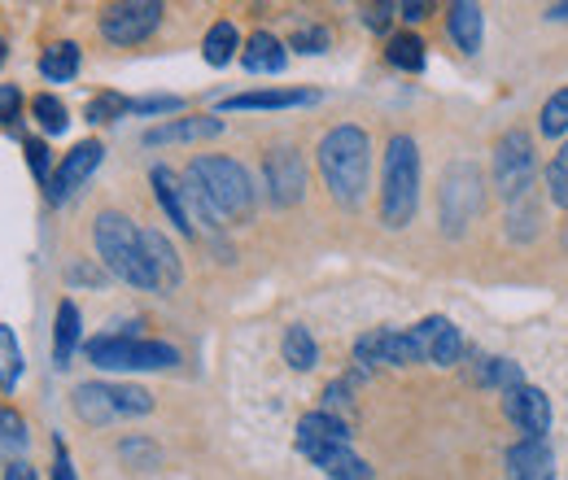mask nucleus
<instances>
[{"mask_svg":"<svg viewBox=\"0 0 568 480\" xmlns=\"http://www.w3.org/2000/svg\"><path fill=\"white\" fill-rule=\"evenodd\" d=\"M184 101L180 96H136L132 101V114H180Z\"/></svg>","mask_w":568,"mask_h":480,"instance_id":"nucleus-41","label":"nucleus"},{"mask_svg":"<svg viewBox=\"0 0 568 480\" xmlns=\"http://www.w3.org/2000/svg\"><path fill=\"white\" fill-rule=\"evenodd\" d=\"M123 114H132V96H119V92H97L88 101V110H83L88 123H114Z\"/></svg>","mask_w":568,"mask_h":480,"instance_id":"nucleus-33","label":"nucleus"},{"mask_svg":"<svg viewBox=\"0 0 568 480\" xmlns=\"http://www.w3.org/2000/svg\"><path fill=\"white\" fill-rule=\"evenodd\" d=\"M27 446V423L13 407L0 402V450H22Z\"/></svg>","mask_w":568,"mask_h":480,"instance_id":"nucleus-37","label":"nucleus"},{"mask_svg":"<svg viewBox=\"0 0 568 480\" xmlns=\"http://www.w3.org/2000/svg\"><path fill=\"white\" fill-rule=\"evenodd\" d=\"M184 180L193 184V193L202 197V206L211 210L214 223H250V218H254L258 193H254L250 171H245L236 157L202 153V157L189 162Z\"/></svg>","mask_w":568,"mask_h":480,"instance_id":"nucleus-1","label":"nucleus"},{"mask_svg":"<svg viewBox=\"0 0 568 480\" xmlns=\"http://www.w3.org/2000/svg\"><path fill=\"white\" fill-rule=\"evenodd\" d=\"M565 249H568V227H565Z\"/></svg>","mask_w":568,"mask_h":480,"instance_id":"nucleus-49","label":"nucleus"},{"mask_svg":"<svg viewBox=\"0 0 568 480\" xmlns=\"http://www.w3.org/2000/svg\"><path fill=\"white\" fill-rule=\"evenodd\" d=\"M355 362L367 371V367H412L420 362V349H416V337L412 328L398 333V328H372L355 341Z\"/></svg>","mask_w":568,"mask_h":480,"instance_id":"nucleus-11","label":"nucleus"},{"mask_svg":"<svg viewBox=\"0 0 568 480\" xmlns=\"http://www.w3.org/2000/svg\"><path fill=\"white\" fill-rule=\"evenodd\" d=\"M236 49H241V31H236L227 18H219L211 31H206V40H202V58H206L211 67H227V62L236 58Z\"/></svg>","mask_w":568,"mask_h":480,"instance_id":"nucleus-26","label":"nucleus"},{"mask_svg":"<svg viewBox=\"0 0 568 480\" xmlns=\"http://www.w3.org/2000/svg\"><path fill=\"white\" fill-rule=\"evenodd\" d=\"M507 480H556L551 446L520 437V441L507 450Z\"/></svg>","mask_w":568,"mask_h":480,"instance_id":"nucleus-19","label":"nucleus"},{"mask_svg":"<svg viewBox=\"0 0 568 480\" xmlns=\"http://www.w3.org/2000/svg\"><path fill=\"white\" fill-rule=\"evenodd\" d=\"M534 175H538V153L525 127L503 132L495 144V188L516 206L534 193Z\"/></svg>","mask_w":568,"mask_h":480,"instance_id":"nucleus-7","label":"nucleus"},{"mask_svg":"<svg viewBox=\"0 0 568 480\" xmlns=\"http://www.w3.org/2000/svg\"><path fill=\"white\" fill-rule=\"evenodd\" d=\"M4 58H9V53H4V40H0V67H4Z\"/></svg>","mask_w":568,"mask_h":480,"instance_id":"nucleus-48","label":"nucleus"},{"mask_svg":"<svg viewBox=\"0 0 568 480\" xmlns=\"http://www.w3.org/2000/svg\"><path fill=\"white\" fill-rule=\"evenodd\" d=\"M0 480H40V477H36V468H31L27 459H9V463H4V477Z\"/></svg>","mask_w":568,"mask_h":480,"instance_id":"nucleus-45","label":"nucleus"},{"mask_svg":"<svg viewBox=\"0 0 568 480\" xmlns=\"http://www.w3.org/2000/svg\"><path fill=\"white\" fill-rule=\"evenodd\" d=\"M241 67L250 74H281L288 67V53H284V44L272 31H254L245 40V49H241Z\"/></svg>","mask_w":568,"mask_h":480,"instance_id":"nucleus-21","label":"nucleus"},{"mask_svg":"<svg viewBox=\"0 0 568 480\" xmlns=\"http://www.w3.org/2000/svg\"><path fill=\"white\" fill-rule=\"evenodd\" d=\"M71 407L83 423L92 428H105V423H119V419H136V415L153 411V394L141 385H110V380H88V385H74Z\"/></svg>","mask_w":568,"mask_h":480,"instance_id":"nucleus-6","label":"nucleus"},{"mask_svg":"<svg viewBox=\"0 0 568 480\" xmlns=\"http://www.w3.org/2000/svg\"><path fill=\"white\" fill-rule=\"evenodd\" d=\"M437 214H442V232L446 236H464V227L481 214V175H477L473 162H455L446 171Z\"/></svg>","mask_w":568,"mask_h":480,"instance_id":"nucleus-8","label":"nucleus"},{"mask_svg":"<svg viewBox=\"0 0 568 480\" xmlns=\"http://www.w3.org/2000/svg\"><path fill=\"white\" fill-rule=\"evenodd\" d=\"M328 44H333L328 27H297L293 40H288V49H297V53H324Z\"/></svg>","mask_w":568,"mask_h":480,"instance_id":"nucleus-39","label":"nucleus"},{"mask_svg":"<svg viewBox=\"0 0 568 480\" xmlns=\"http://www.w3.org/2000/svg\"><path fill=\"white\" fill-rule=\"evenodd\" d=\"M420 210V149L412 136H389L381 157V223L407 227Z\"/></svg>","mask_w":568,"mask_h":480,"instance_id":"nucleus-3","label":"nucleus"},{"mask_svg":"<svg viewBox=\"0 0 568 480\" xmlns=\"http://www.w3.org/2000/svg\"><path fill=\"white\" fill-rule=\"evenodd\" d=\"M263 180H267V197L272 206H297L302 193H306V162L293 144H272L267 157H263Z\"/></svg>","mask_w":568,"mask_h":480,"instance_id":"nucleus-10","label":"nucleus"},{"mask_svg":"<svg viewBox=\"0 0 568 480\" xmlns=\"http://www.w3.org/2000/svg\"><path fill=\"white\" fill-rule=\"evenodd\" d=\"M324 446H351V423L333 411H306L297 419V450H324Z\"/></svg>","mask_w":568,"mask_h":480,"instance_id":"nucleus-18","label":"nucleus"},{"mask_svg":"<svg viewBox=\"0 0 568 480\" xmlns=\"http://www.w3.org/2000/svg\"><path fill=\"white\" fill-rule=\"evenodd\" d=\"M315 162H320V175H324L333 202L355 210L367 193V175H372V136L355 123H342L320 140Z\"/></svg>","mask_w":568,"mask_h":480,"instance_id":"nucleus-2","label":"nucleus"},{"mask_svg":"<svg viewBox=\"0 0 568 480\" xmlns=\"http://www.w3.org/2000/svg\"><path fill=\"white\" fill-rule=\"evenodd\" d=\"M547 18H568V4H551V9H547Z\"/></svg>","mask_w":568,"mask_h":480,"instance_id":"nucleus-47","label":"nucleus"},{"mask_svg":"<svg viewBox=\"0 0 568 480\" xmlns=\"http://www.w3.org/2000/svg\"><path fill=\"white\" fill-rule=\"evenodd\" d=\"M538 132L547 140H556L568 132V88H560L556 96H547V105H542V114H538Z\"/></svg>","mask_w":568,"mask_h":480,"instance_id":"nucleus-34","label":"nucleus"},{"mask_svg":"<svg viewBox=\"0 0 568 480\" xmlns=\"http://www.w3.org/2000/svg\"><path fill=\"white\" fill-rule=\"evenodd\" d=\"M53 480H74L71 455H67V446H62V441H53Z\"/></svg>","mask_w":568,"mask_h":480,"instance_id":"nucleus-44","label":"nucleus"},{"mask_svg":"<svg viewBox=\"0 0 568 480\" xmlns=\"http://www.w3.org/2000/svg\"><path fill=\"white\" fill-rule=\"evenodd\" d=\"M101 157H105V144H101V140H79L71 153L58 162V171H53L44 197H49L53 206H62L71 193H79V188L92 180V171L101 166Z\"/></svg>","mask_w":568,"mask_h":480,"instance_id":"nucleus-12","label":"nucleus"},{"mask_svg":"<svg viewBox=\"0 0 568 480\" xmlns=\"http://www.w3.org/2000/svg\"><path fill=\"white\" fill-rule=\"evenodd\" d=\"M351 402H355V376H346V380H333L328 389H324V411L342 415L351 411Z\"/></svg>","mask_w":568,"mask_h":480,"instance_id":"nucleus-38","label":"nucleus"},{"mask_svg":"<svg viewBox=\"0 0 568 480\" xmlns=\"http://www.w3.org/2000/svg\"><path fill=\"white\" fill-rule=\"evenodd\" d=\"M477 385L481 389H520L525 385V376H520V362H511V358H481V367H477Z\"/></svg>","mask_w":568,"mask_h":480,"instance_id":"nucleus-29","label":"nucleus"},{"mask_svg":"<svg viewBox=\"0 0 568 480\" xmlns=\"http://www.w3.org/2000/svg\"><path fill=\"white\" fill-rule=\"evenodd\" d=\"M412 337H416V349H420V362L455 367V362L464 358V337H459V328H455L450 319H442V315L420 319V324L412 328Z\"/></svg>","mask_w":568,"mask_h":480,"instance_id":"nucleus-14","label":"nucleus"},{"mask_svg":"<svg viewBox=\"0 0 568 480\" xmlns=\"http://www.w3.org/2000/svg\"><path fill=\"white\" fill-rule=\"evenodd\" d=\"M503 411L529 441H547V432H551V402H547L542 389H534V385L507 389L503 394Z\"/></svg>","mask_w":568,"mask_h":480,"instance_id":"nucleus-13","label":"nucleus"},{"mask_svg":"<svg viewBox=\"0 0 568 480\" xmlns=\"http://www.w3.org/2000/svg\"><path fill=\"white\" fill-rule=\"evenodd\" d=\"M547 197L560 210H568V140L565 149L551 157V166H547Z\"/></svg>","mask_w":568,"mask_h":480,"instance_id":"nucleus-35","label":"nucleus"},{"mask_svg":"<svg viewBox=\"0 0 568 480\" xmlns=\"http://www.w3.org/2000/svg\"><path fill=\"white\" fill-rule=\"evenodd\" d=\"M306 459L324 472L328 480H372V468L358 459L351 446H324V450H306Z\"/></svg>","mask_w":568,"mask_h":480,"instance_id":"nucleus-22","label":"nucleus"},{"mask_svg":"<svg viewBox=\"0 0 568 480\" xmlns=\"http://www.w3.org/2000/svg\"><path fill=\"white\" fill-rule=\"evenodd\" d=\"M22 119V88L18 83H0V127H18Z\"/></svg>","mask_w":568,"mask_h":480,"instance_id":"nucleus-40","label":"nucleus"},{"mask_svg":"<svg viewBox=\"0 0 568 480\" xmlns=\"http://www.w3.org/2000/svg\"><path fill=\"white\" fill-rule=\"evenodd\" d=\"M162 4L158 0H123V4H105L101 9V35L114 44V49H132L144 44L158 27H162Z\"/></svg>","mask_w":568,"mask_h":480,"instance_id":"nucleus-9","label":"nucleus"},{"mask_svg":"<svg viewBox=\"0 0 568 480\" xmlns=\"http://www.w3.org/2000/svg\"><path fill=\"white\" fill-rule=\"evenodd\" d=\"M92 241H97V254H101V263H105L110 275H119L132 288H158L153 267H149V254H144L141 227L128 214L101 210L97 223H92Z\"/></svg>","mask_w":568,"mask_h":480,"instance_id":"nucleus-4","label":"nucleus"},{"mask_svg":"<svg viewBox=\"0 0 568 480\" xmlns=\"http://www.w3.org/2000/svg\"><path fill=\"white\" fill-rule=\"evenodd\" d=\"M385 62L394 70H425V40L420 35H412V31H403V35H389V44H385Z\"/></svg>","mask_w":568,"mask_h":480,"instance_id":"nucleus-28","label":"nucleus"},{"mask_svg":"<svg viewBox=\"0 0 568 480\" xmlns=\"http://www.w3.org/2000/svg\"><path fill=\"white\" fill-rule=\"evenodd\" d=\"M149 184H153V197L158 206L166 210V218L184 232V236H197V223H193V202H189V184L184 175H175L171 166H153L149 171Z\"/></svg>","mask_w":568,"mask_h":480,"instance_id":"nucleus-15","label":"nucleus"},{"mask_svg":"<svg viewBox=\"0 0 568 480\" xmlns=\"http://www.w3.org/2000/svg\"><path fill=\"white\" fill-rule=\"evenodd\" d=\"M22 380V345L9 324H0V394H13Z\"/></svg>","mask_w":568,"mask_h":480,"instance_id":"nucleus-30","label":"nucleus"},{"mask_svg":"<svg viewBox=\"0 0 568 480\" xmlns=\"http://www.w3.org/2000/svg\"><path fill=\"white\" fill-rule=\"evenodd\" d=\"M144 236V254H149V267H153V279H158V288L162 293H171L180 279H184V267H180V254H175V245L158 232V227H141Z\"/></svg>","mask_w":568,"mask_h":480,"instance_id":"nucleus-20","label":"nucleus"},{"mask_svg":"<svg viewBox=\"0 0 568 480\" xmlns=\"http://www.w3.org/2000/svg\"><path fill=\"white\" fill-rule=\"evenodd\" d=\"M79 62H83L79 44L58 40V44H49V49H44V58H40V74H44L49 83H71L74 74H79Z\"/></svg>","mask_w":568,"mask_h":480,"instance_id":"nucleus-24","label":"nucleus"},{"mask_svg":"<svg viewBox=\"0 0 568 480\" xmlns=\"http://www.w3.org/2000/svg\"><path fill=\"white\" fill-rule=\"evenodd\" d=\"M22 149H27V162H31V175H36V180H40V184L49 188V180H53V171H58V166H53V149H49V140L31 136V140H27V144H22Z\"/></svg>","mask_w":568,"mask_h":480,"instance_id":"nucleus-36","label":"nucleus"},{"mask_svg":"<svg viewBox=\"0 0 568 480\" xmlns=\"http://www.w3.org/2000/svg\"><path fill=\"white\" fill-rule=\"evenodd\" d=\"M446 31L459 44V53H477L481 49V9L473 0H455L446 9Z\"/></svg>","mask_w":568,"mask_h":480,"instance_id":"nucleus-23","label":"nucleus"},{"mask_svg":"<svg viewBox=\"0 0 568 480\" xmlns=\"http://www.w3.org/2000/svg\"><path fill=\"white\" fill-rule=\"evenodd\" d=\"M281 354H284V362H288L293 371H311V367L320 362V345H315V337H311V333H306L302 324L284 328Z\"/></svg>","mask_w":568,"mask_h":480,"instance_id":"nucleus-27","label":"nucleus"},{"mask_svg":"<svg viewBox=\"0 0 568 480\" xmlns=\"http://www.w3.org/2000/svg\"><path fill=\"white\" fill-rule=\"evenodd\" d=\"M394 13H398V4H363V27L381 35V31H389Z\"/></svg>","mask_w":568,"mask_h":480,"instance_id":"nucleus-42","label":"nucleus"},{"mask_svg":"<svg viewBox=\"0 0 568 480\" xmlns=\"http://www.w3.org/2000/svg\"><path fill=\"white\" fill-rule=\"evenodd\" d=\"M302 105H320V92L315 88H258V92L227 96L219 110L236 114V110H302Z\"/></svg>","mask_w":568,"mask_h":480,"instance_id":"nucleus-16","label":"nucleus"},{"mask_svg":"<svg viewBox=\"0 0 568 480\" xmlns=\"http://www.w3.org/2000/svg\"><path fill=\"white\" fill-rule=\"evenodd\" d=\"M428 13H433V9H428L425 0H407V4H398V18H407V22H425Z\"/></svg>","mask_w":568,"mask_h":480,"instance_id":"nucleus-46","label":"nucleus"},{"mask_svg":"<svg viewBox=\"0 0 568 480\" xmlns=\"http://www.w3.org/2000/svg\"><path fill=\"white\" fill-rule=\"evenodd\" d=\"M538 214H542V206H538L534 193H529L525 202H516L511 214H507V232H511V241H534V236H538Z\"/></svg>","mask_w":568,"mask_h":480,"instance_id":"nucleus-32","label":"nucleus"},{"mask_svg":"<svg viewBox=\"0 0 568 480\" xmlns=\"http://www.w3.org/2000/svg\"><path fill=\"white\" fill-rule=\"evenodd\" d=\"M223 136V119L214 114H189V119H166L158 127L144 132V144L149 149H162V144H197V140H214Z\"/></svg>","mask_w":568,"mask_h":480,"instance_id":"nucleus-17","label":"nucleus"},{"mask_svg":"<svg viewBox=\"0 0 568 480\" xmlns=\"http://www.w3.org/2000/svg\"><path fill=\"white\" fill-rule=\"evenodd\" d=\"M31 119L49 132V136H62L67 127H71V114H67V105L53 96V92H40V96H31Z\"/></svg>","mask_w":568,"mask_h":480,"instance_id":"nucleus-31","label":"nucleus"},{"mask_svg":"<svg viewBox=\"0 0 568 480\" xmlns=\"http://www.w3.org/2000/svg\"><path fill=\"white\" fill-rule=\"evenodd\" d=\"M119 455H123V459H144V468H153V463H158L153 441H141V437H128V441L119 446Z\"/></svg>","mask_w":568,"mask_h":480,"instance_id":"nucleus-43","label":"nucleus"},{"mask_svg":"<svg viewBox=\"0 0 568 480\" xmlns=\"http://www.w3.org/2000/svg\"><path fill=\"white\" fill-rule=\"evenodd\" d=\"M141 324H128V328H114V333H101L92 341H83V354L92 367L101 371H162V367H175L180 362V349L166 341H153L136 333Z\"/></svg>","mask_w":568,"mask_h":480,"instance_id":"nucleus-5","label":"nucleus"},{"mask_svg":"<svg viewBox=\"0 0 568 480\" xmlns=\"http://www.w3.org/2000/svg\"><path fill=\"white\" fill-rule=\"evenodd\" d=\"M74 349H79V306L67 297V302L58 306V324H53V362L67 367Z\"/></svg>","mask_w":568,"mask_h":480,"instance_id":"nucleus-25","label":"nucleus"}]
</instances>
